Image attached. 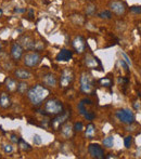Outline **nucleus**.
<instances>
[{"label":"nucleus","instance_id":"obj_1","mask_svg":"<svg viewBox=\"0 0 141 159\" xmlns=\"http://www.w3.org/2000/svg\"><path fill=\"white\" fill-rule=\"evenodd\" d=\"M49 93L50 92H49V90L46 87L40 86V85H36V86L32 87L27 91V96H28V99H29L30 103L33 105L38 106L47 99Z\"/></svg>","mask_w":141,"mask_h":159},{"label":"nucleus","instance_id":"obj_2","mask_svg":"<svg viewBox=\"0 0 141 159\" xmlns=\"http://www.w3.org/2000/svg\"><path fill=\"white\" fill-rule=\"evenodd\" d=\"M45 112L47 115H59L63 112V104L57 99L48 100L45 104Z\"/></svg>","mask_w":141,"mask_h":159},{"label":"nucleus","instance_id":"obj_3","mask_svg":"<svg viewBox=\"0 0 141 159\" xmlns=\"http://www.w3.org/2000/svg\"><path fill=\"white\" fill-rule=\"evenodd\" d=\"M81 90L86 94H94V80L92 77L87 73H84L81 77Z\"/></svg>","mask_w":141,"mask_h":159},{"label":"nucleus","instance_id":"obj_4","mask_svg":"<svg viewBox=\"0 0 141 159\" xmlns=\"http://www.w3.org/2000/svg\"><path fill=\"white\" fill-rule=\"evenodd\" d=\"M24 64L27 67H35L40 63L41 57L38 52H28L24 55Z\"/></svg>","mask_w":141,"mask_h":159},{"label":"nucleus","instance_id":"obj_5","mask_svg":"<svg viewBox=\"0 0 141 159\" xmlns=\"http://www.w3.org/2000/svg\"><path fill=\"white\" fill-rule=\"evenodd\" d=\"M70 110H65V112H62L61 114L57 115V117L52 119L51 121V127L53 128L54 130H59L61 127L63 126L64 123L66 122L67 119L70 118Z\"/></svg>","mask_w":141,"mask_h":159},{"label":"nucleus","instance_id":"obj_6","mask_svg":"<svg viewBox=\"0 0 141 159\" xmlns=\"http://www.w3.org/2000/svg\"><path fill=\"white\" fill-rule=\"evenodd\" d=\"M116 117H117L118 120H121L122 122L128 123V125L132 123L135 120L134 113L129 110H118L116 112Z\"/></svg>","mask_w":141,"mask_h":159},{"label":"nucleus","instance_id":"obj_7","mask_svg":"<svg viewBox=\"0 0 141 159\" xmlns=\"http://www.w3.org/2000/svg\"><path fill=\"white\" fill-rule=\"evenodd\" d=\"M74 80V75H73V72L70 69H64L61 74V78H60V86L62 88H67L70 87V85L73 82Z\"/></svg>","mask_w":141,"mask_h":159},{"label":"nucleus","instance_id":"obj_8","mask_svg":"<svg viewBox=\"0 0 141 159\" xmlns=\"http://www.w3.org/2000/svg\"><path fill=\"white\" fill-rule=\"evenodd\" d=\"M88 152L91 155V157H94L96 159L105 158L103 148L99 144H90V145L88 146Z\"/></svg>","mask_w":141,"mask_h":159},{"label":"nucleus","instance_id":"obj_9","mask_svg":"<svg viewBox=\"0 0 141 159\" xmlns=\"http://www.w3.org/2000/svg\"><path fill=\"white\" fill-rule=\"evenodd\" d=\"M19 42H20V44L23 48H25L27 50H35V48H36V41H35V39H34L33 37L28 36V35H23L19 39Z\"/></svg>","mask_w":141,"mask_h":159},{"label":"nucleus","instance_id":"obj_10","mask_svg":"<svg viewBox=\"0 0 141 159\" xmlns=\"http://www.w3.org/2000/svg\"><path fill=\"white\" fill-rule=\"evenodd\" d=\"M85 65L87 66L89 69H97V68H101V62L98 60L97 57L91 55V54H87L85 57Z\"/></svg>","mask_w":141,"mask_h":159},{"label":"nucleus","instance_id":"obj_11","mask_svg":"<svg viewBox=\"0 0 141 159\" xmlns=\"http://www.w3.org/2000/svg\"><path fill=\"white\" fill-rule=\"evenodd\" d=\"M73 47L78 54H81L86 50V41L81 36H76L73 40Z\"/></svg>","mask_w":141,"mask_h":159},{"label":"nucleus","instance_id":"obj_12","mask_svg":"<svg viewBox=\"0 0 141 159\" xmlns=\"http://www.w3.org/2000/svg\"><path fill=\"white\" fill-rule=\"evenodd\" d=\"M23 51L24 48L21 46L19 42H14L12 44V48H11V57H13L14 61H20L23 57Z\"/></svg>","mask_w":141,"mask_h":159},{"label":"nucleus","instance_id":"obj_13","mask_svg":"<svg viewBox=\"0 0 141 159\" xmlns=\"http://www.w3.org/2000/svg\"><path fill=\"white\" fill-rule=\"evenodd\" d=\"M110 8L116 15H122L126 12V4L122 1H112L110 4Z\"/></svg>","mask_w":141,"mask_h":159},{"label":"nucleus","instance_id":"obj_14","mask_svg":"<svg viewBox=\"0 0 141 159\" xmlns=\"http://www.w3.org/2000/svg\"><path fill=\"white\" fill-rule=\"evenodd\" d=\"M72 57H73V52L70 50L62 49L60 52L58 53L57 61H59V62H67V61L72 60Z\"/></svg>","mask_w":141,"mask_h":159},{"label":"nucleus","instance_id":"obj_15","mask_svg":"<svg viewBox=\"0 0 141 159\" xmlns=\"http://www.w3.org/2000/svg\"><path fill=\"white\" fill-rule=\"evenodd\" d=\"M42 80H44V83L46 85V86L48 87H55L58 83V80H57V77L54 76L53 74H47V75H45L44 78H42Z\"/></svg>","mask_w":141,"mask_h":159},{"label":"nucleus","instance_id":"obj_16","mask_svg":"<svg viewBox=\"0 0 141 159\" xmlns=\"http://www.w3.org/2000/svg\"><path fill=\"white\" fill-rule=\"evenodd\" d=\"M73 127L70 126V123H64V126L61 127V133H62V135L65 138V139H70L72 136H73Z\"/></svg>","mask_w":141,"mask_h":159},{"label":"nucleus","instance_id":"obj_17","mask_svg":"<svg viewBox=\"0 0 141 159\" xmlns=\"http://www.w3.org/2000/svg\"><path fill=\"white\" fill-rule=\"evenodd\" d=\"M14 75H15V77L17 78H19V79H29L30 77H32V74H30L29 70L27 69H24V68H19V69H17L15 72H14Z\"/></svg>","mask_w":141,"mask_h":159},{"label":"nucleus","instance_id":"obj_18","mask_svg":"<svg viewBox=\"0 0 141 159\" xmlns=\"http://www.w3.org/2000/svg\"><path fill=\"white\" fill-rule=\"evenodd\" d=\"M0 106L2 108H9L11 106V99L8 95V93L2 92L0 94Z\"/></svg>","mask_w":141,"mask_h":159},{"label":"nucleus","instance_id":"obj_19","mask_svg":"<svg viewBox=\"0 0 141 159\" xmlns=\"http://www.w3.org/2000/svg\"><path fill=\"white\" fill-rule=\"evenodd\" d=\"M6 88H7V90L9 92H14V91H17V85L13 79L7 78L6 79Z\"/></svg>","mask_w":141,"mask_h":159},{"label":"nucleus","instance_id":"obj_20","mask_svg":"<svg viewBox=\"0 0 141 159\" xmlns=\"http://www.w3.org/2000/svg\"><path fill=\"white\" fill-rule=\"evenodd\" d=\"M94 133H96V127H94V125H92V123H89L87 126V129H86V138H88V139H94Z\"/></svg>","mask_w":141,"mask_h":159},{"label":"nucleus","instance_id":"obj_21","mask_svg":"<svg viewBox=\"0 0 141 159\" xmlns=\"http://www.w3.org/2000/svg\"><path fill=\"white\" fill-rule=\"evenodd\" d=\"M102 144H103V146L108 147V148H112L113 145H114V139H113V136H108V138H105V139L102 141Z\"/></svg>","mask_w":141,"mask_h":159},{"label":"nucleus","instance_id":"obj_22","mask_svg":"<svg viewBox=\"0 0 141 159\" xmlns=\"http://www.w3.org/2000/svg\"><path fill=\"white\" fill-rule=\"evenodd\" d=\"M17 90L20 94H24V93H26L28 91V85L26 82H20L17 85Z\"/></svg>","mask_w":141,"mask_h":159},{"label":"nucleus","instance_id":"obj_23","mask_svg":"<svg viewBox=\"0 0 141 159\" xmlns=\"http://www.w3.org/2000/svg\"><path fill=\"white\" fill-rule=\"evenodd\" d=\"M19 145H20V148L23 149V150H30V149H32V146L22 139L19 140Z\"/></svg>","mask_w":141,"mask_h":159},{"label":"nucleus","instance_id":"obj_24","mask_svg":"<svg viewBox=\"0 0 141 159\" xmlns=\"http://www.w3.org/2000/svg\"><path fill=\"white\" fill-rule=\"evenodd\" d=\"M99 17L104 19V20H110V19H112V13L108 10H104L99 13Z\"/></svg>","mask_w":141,"mask_h":159},{"label":"nucleus","instance_id":"obj_25","mask_svg":"<svg viewBox=\"0 0 141 159\" xmlns=\"http://www.w3.org/2000/svg\"><path fill=\"white\" fill-rule=\"evenodd\" d=\"M77 108H78V112H79V114H81V115H83V116L87 113V110H86V108H85V102H84V101H81V102H79V104H78V106H77Z\"/></svg>","mask_w":141,"mask_h":159},{"label":"nucleus","instance_id":"obj_26","mask_svg":"<svg viewBox=\"0 0 141 159\" xmlns=\"http://www.w3.org/2000/svg\"><path fill=\"white\" fill-rule=\"evenodd\" d=\"M100 83L103 87H108V88H110V87L112 86V80L109 79V78H102V79L100 80Z\"/></svg>","mask_w":141,"mask_h":159},{"label":"nucleus","instance_id":"obj_27","mask_svg":"<svg viewBox=\"0 0 141 159\" xmlns=\"http://www.w3.org/2000/svg\"><path fill=\"white\" fill-rule=\"evenodd\" d=\"M94 11H96V7H94V4H89L87 8H86V13L87 15H92L94 13Z\"/></svg>","mask_w":141,"mask_h":159},{"label":"nucleus","instance_id":"obj_28","mask_svg":"<svg viewBox=\"0 0 141 159\" xmlns=\"http://www.w3.org/2000/svg\"><path fill=\"white\" fill-rule=\"evenodd\" d=\"M73 129H74V131H76V132H81V131H83V129H84V126H83L81 122H75Z\"/></svg>","mask_w":141,"mask_h":159},{"label":"nucleus","instance_id":"obj_29","mask_svg":"<svg viewBox=\"0 0 141 159\" xmlns=\"http://www.w3.org/2000/svg\"><path fill=\"white\" fill-rule=\"evenodd\" d=\"M124 143H125V147H126V148H129L131 146V143H132V138H131V136H126Z\"/></svg>","mask_w":141,"mask_h":159},{"label":"nucleus","instance_id":"obj_30","mask_svg":"<svg viewBox=\"0 0 141 159\" xmlns=\"http://www.w3.org/2000/svg\"><path fill=\"white\" fill-rule=\"evenodd\" d=\"M84 117H85V118H86L87 120H94V117H96V115H94V113H91V112H88V110H87V113L85 114Z\"/></svg>","mask_w":141,"mask_h":159},{"label":"nucleus","instance_id":"obj_31","mask_svg":"<svg viewBox=\"0 0 141 159\" xmlns=\"http://www.w3.org/2000/svg\"><path fill=\"white\" fill-rule=\"evenodd\" d=\"M41 142H42V140H41V138L38 134H35L34 135V143L36 144V145H40Z\"/></svg>","mask_w":141,"mask_h":159},{"label":"nucleus","instance_id":"obj_32","mask_svg":"<svg viewBox=\"0 0 141 159\" xmlns=\"http://www.w3.org/2000/svg\"><path fill=\"white\" fill-rule=\"evenodd\" d=\"M4 149L7 154H11V153L13 152V146L12 145H4Z\"/></svg>","mask_w":141,"mask_h":159},{"label":"nucleus","instance_id":"obj_33","mask_svg":"<svg viewBox=\"0 0 141 159\" xmlns=\"http://www.w3.org/2000/svg\"><path fill=\"white\" fill-rule=\"evenodd\" d=\"M130 11H132L134 13H141V6H134L130 8Z\"/></svg>","mask_w":141,"mask_h":159},{"label":"nucleus","instance_id":"obj_34","mask_svg":"<svg viewBox=\"0 0 141 159\" xmlns=\"http://www.w3.org/2000/svg\"><path fill=\"white\" fill-rule=\"evenodd\" d=\"M122 54H123V57H124L125 61H126V62H127L128 66H131V62H130V60H129V57H128L127 55H126V54H125V53H122Z\"/></svg>","mask_w":141,"mask_h":159},{"label":"nucleus","instance_id":"obj_35","mask_svg":"<svg viewBox=\"0 0 141 159\" xmlns=\"http://www.w3.org/2000/svg\"><path fill=\"white\" fill-rule=\"evenodd\" d=\"M19 138H17V135H14V134H12V135H11V141H12V142L13 143H19Z\"/></svg>","mask_w":141,"mask_h":159},{"label":"nucleus","instance_id":"obj_36","mask_svg":"<svg viewBox=\"0 0 141 159\" xmlns=\"http://www.w3.org/2000/svg\"><path fill=\"white\" fill-rule=\"evenodd\" d=\"M25 9H14V12H15V13H24V12H25Z\"/></svg>","mask_w":141,"mask_h":159},{"label":"nucleus","instance_id":"obj_37","mask_svg":"<svg viewBox=\"0 0 141 159\" xmlns=\"http://www.w3.org/2000/svg\"><path fill=\"white\" fill-rule=\"evenodd\" d=\"M121 64L123 65V66H124L125 70H127V72H128V67H129V66H128V65H126V64H125V62L123 60H121Z\"/></svg>","mask_w":141,"mask_h":159},{"label":"nucleus","instance_id":"obj_38","mask_svg":"<svg viewBox=\"0 0 141 159\" xmlns=\"http://www.w3.org/2000/svg\"><path fill=\"white\" fill-rule=\"evenodd\" d=\"M85 103H87V104H89V105H91L92 104V102H91V100H89V99H84L83 100Z\"/></svg>","mask_w":141,"mask_h":159},{"label":"nucleus","instance_id":"obj_39","mask_svg":"<svg viewBox=\"0 0 141 159\" xmlns=\"http://www.w3.org/2000/svg\"><path fill=\"white\" fill-rule=\"evenodd\" d=\"M2 14H4V10H2L1 8H0V17L2 16Z\"/></svg>","mask_w":141,"mask_h":159},{"label":"nucleus","instance_id":"obj_40","mask_svg":"<svg viewBox=\"0 0 141 159\" xmlns=\"http://www.w3.org/2000/svg\"><path fill=\"white\" fill-rule=\"evenodd\" d=\"M0 49H1V43H0Z\"/></svg>","mask_w":141,"mask_h":159},{"label":"nucleus","instance_id":"obj_41","mask_svg":"<svg viewBox=\"0 0 141 159\" xmlns=\"http://www.w3.org/2000/svg\"><path fill=\"white\" fill-rule=\"evenodd\" d=\"M89 1H94V0H89Z\"/></svg>","mask_w":141,"mask_h":159}]
</instances>
